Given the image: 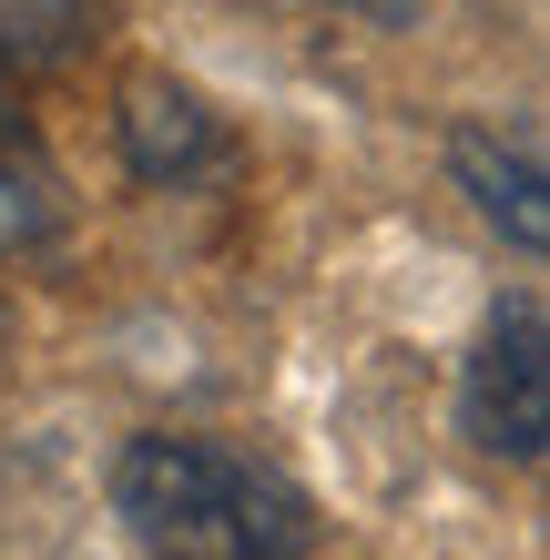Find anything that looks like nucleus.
I'll return each mask as SVG.
<instances>
[{
  "label": "nucleus",
  "instance_id": "nucleus-4",
  "mask_svg": "<svg viewBox=\"0 0 550 560\" xmlns=\"http://www.w3.org/2000/svg\"><path fill=\"white\" fill-rule=\"evenodd\" d=\"M448 174L469 184V205L490 214L520 255L550 245V205H540L550 184H540V153L520 133H500V122H459V133H448Z\"/></svg>",
  "mask_w": 550,
  "mask_h": 560
},
{
  "label": "nucleus",
  "instance_id": "nucleus-7",
  "mask_svg": "<svg viewBox=\"0 0 550 560\" xmlns=\"http://www.w3.org/2000/svg\"><path fill=\"white\" fill-rule=\"evenodd\" d=\"M0 357H11V316H0Z\"/></svg>",
  "mask_w": 550,
  "mask_h": 560
},
{
  "label": "nucleus",
  "instance_id": "nucleus-1",
  "mask_svg": "<svg viewBox=\"0 0 550 560\" xmlns=\"http://www.w3.org/2000/svg\"><path fill=\"white\" fill-rule=\"evenodd\" d=\"M113 510L153 560H306L316 550V500L296 479L255 469L245 448L174 439V428L122 448Z\"/></svg>",
  "mask_w": 550,
  "mask_h": 560
},
{
  "label": "nucleus",
  "instance_id": "nucleus-6",
  "mask_svg": "<svg viewBox=\"0 0 550 560\" xmlns=\"http://www.w3.org/2000/svg\"><path fill=\"white\" fill-rule=\"evenodd\" d=\"M61 235V194L31 153H0V255H31Z\"/></svg>",
  "mask_w": 550,
  "mask_h": 560
},
{
  "label": "nucleus",
  "instance_id": "nucleus-2",
  "mask_svg": "<svg viewBox=\"0 0 550 560\" xmlns=\"http://www.w3.org/2000/svg\"><path fill=\"white\" fill-rule=\"evenodd\" d=\"M459 428H469V448L520 458V469L550 448V316H540V295H510L490 316V337H479L469 377H459Z\"/></svg>",
  "mask_w": 550,
  "mask_h": 560
},
{
  "label": "nucleus",
  "instance_id": "nucleus-3",
  "mask_svg": "<svg viewBox=\"0 0 550 560\" xmlns=\"http://www.w3.org/2000/svg\"><path fill=\"white\" fill-rule=\"evenodd\" d=\"M113 133H122V163H133L143 184H194L204 163H224V122L194 103L174 72H133L113 92Z\"/></svg>",
  "mask_w": 550,
  "mask_h": 560
},
{
  "label": "nucleus",
  "instance_id": "nucleus-5",
  "mask_svg": "<svg viewBox=\"0 0 550 560\" xmlns=\"http://www.w3.org/2000/svg\"><path fill=\"white\" fill-rule=\"evenodd\" d=\"M103 21V0H0V82H31L51 61H72Z\"/></svg>",
  "mask_w": 550,
  "mask_h": 560
}]
</instances>
